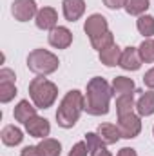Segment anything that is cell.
Masks as SVG:
<instances>
[{
    "mask_svg": "<svg viewBox=\"0 0 154 156\" xmlns=\"http://www.w3.org/2000/svg\"><path fill=\"white\" fill-rule=\"evenodd\" d=\"M85 111L91 116H103L109 113V104L113 96V87L102 76H94L87 82L85 91Z\"/></svg>",
    "mask_w": 154,
    "mask_h": 156,
    "instance_id": "cell-1",
    "label": "cell"
},
{
    "mask_svg": "<svg viewBox=\"0 0 154 156\" xmlns=\"http://www.w3.org/2000/svg\"><path fill=\"white\" fill-rule=\"evenodd\" d=\"M82 111H85V96H83V93H80L76 89L69 91L62 98V102L58 105V111H56L58 125L64 127V129L75 127L80 115H82Z\"/></svg>",
    "mask_w": 154,
    "mask_h": 156,
    "instance_id": "cell-2",
    "label": "cell"
},
{
    "mask_svg": "<svg viewBox=\"0 0 154 156\" xmlns=\"http://www.w3.org/2000/svg\"><path fill=\"white\" fill-rule=\"evenodd\" d=\"M29 96L38 109H47L56 102L58 87L44 76H37L29 83Z\"/></svg>",
    "mask_w": 154,
    "mask_h": 156,
    "instance_id": "cell-3",
    "label": "cell"
},
{
    "mask_svg": "<svg viewBox=\"0 0 154 156\" xmlns=\"http://www.w3.org/2000/svg\"><path fill=\"white\" fill-rule=\"evenodd\" d=\"M58 66H60L58 56L53 55L47 49H33L29 53V56H27V67H29V71H33L38 76H45V75L54 73L58 69Z\"/></svg>",
    "mask_w": 154,
    "mask_h": 156,
    "instance_id": "cell-4",
    "label": "cell"
},
{
    "mask_svg": "<svg viewBox=\"0 0 154 156\" xmlns=\"http://www.w3.org/2000/svg\"><path fill=\"white\" fill-rule=\"evenodd\" d=\"M118 129H120V134L121 138L125 140H131V138H136L142 131V120L140 115H134V113H129L125 116H118Z\"/></svg>",
    "mask_w": 154,
    "mask_h": 156,
    "instance_id": "cell-5",
    "label": "cell"
},
{
    "mask_svg": "<svg viewBox=\"0 0 154 156\" xmlns=\"http://www.w3.org/2000/svg\"><path fill=\"white\" fill-rule=\"evenodd\" d=\"M38 7L35 0H15L11 4V15L18 22H29L37 16Z\"/></svg>",
    "mask_w": 154,
    "mask_h": 156,
    "instance_id": "cell-6",
    "label": "cell"
},
{
    "mask_svg": "<svg viewBox=\"0 0 154 156\" xmlns=\"http://www.w3.org/2000/svg\"><path fill=\"white\" fill-rule=\"evenodd\" d=\"M83 31H85V35H87L89 38H94V37H98V35L107 33V31H109L107 18H105L103 15H98V13L91 15V16L85 20V24H83Z\"/></svg>",
    "mask_w": 154,
    "mask_h": 156,
    "instance_id": "cell-7",
    "label": "cell"
},
{
    "mask_svg": "<svg viewBox=\"0 0 154 156\" xmlns=\"http://www.w3.org/2000/svg\"><path fill=\"white\" fill-rule=\"evenodd\" d=\"M49 44L53 45V47H56V49H67L71 44H73V33L67 29V27H64V26H56L54 29H51L49 31Z\"/></svg>",
    "mask_w": 154,
    "mask_h": 156,
    "instance_id": "cell-8",
    "label": "cell"
},
{
    "mask_svg": "<svg viewBox=\"0 0 154 156\" xmlns=\"http://www.w3.org/2000/svg\"><path fill=\"white\" fill-rule=\"evenodd\" d=\"M56 22H58V13L54 7H42L38 9L37 16H35V24L38 29L44 31H51L56 27Z\"/></svg>",
    "mask_w": 154,
    "mask_h": 156,
    "instance_id": "cell-9",
    "label": "cell"
},
{
    "mask_svg": "<svg viewBox=\"0 0 154 156\" xmlns=\"http://www.w3.org/2000/svg\"><path fill=\"white\" fill-rule=\"evenodd\" d=\"M143 60L140 56V51L136 47H125L121 51V58H120V67L125 69V71H138L142 67Z\"/></svg>",
    "mask_w": 154,
    "mask_h": 156,
    "instance_id": "cell-10",
    "label": "cell"
},
{
    "mask_svg": "<svg viewBox=\"0 0 154 156\" xmlns=\"http://www.w3.org/2000/svg\"><path fill=\"white\" fill-rule=\"evenodd\" d=\"M24 125H26V131L29 133V136H35V138H47L49 133H51L49 122L45 118L38 116V115L33 116L27 123H24Z\"/></svg>",
    "mask_w": 154,
    "mask_h": 156,
    "instance_id": "cell-11",
    "label": "cell"
},
{
    "mask_svg": "<svg viewBox=\"0 0 154 156\" xmlns=\"http://www.w3.org/2000/svg\"><path fill=\"white\" fill-rule=\"evenodd\" d=\"M62 11H64V16L67 22H76L85 13V2L83 0H64Z\"/></svg>",
    "mask_w": 154,
    "mask_h": 156,
    "instance_id": "cell-12",
    "label": "cell"
},
{
    "mask_svg": "<svg viewBox=\"0 0 154 156\" xmlns=\"http://www.w3.org/2000/svg\"><path fill=\"white\" fill-rule=\"evenodd\" d=\"M37 105L29 104V100H20L16 105H15V111H13V116L16 122H22V123H27L33 116H37Z\"/></svg>",
    "mask_w": 154,
    "mask_h": 156,
    "instance_id": "cell-13",
    "label": "cell"
},
{
    "mask_svg": "<svg viewBox=\"0 0 154 156\" xmlns=\"http://www.w3.org/2000/svg\"><path fill=\"white\" fill-rule=\"evenodd\" d=\"M96 133H98V136L102 138V142L105 145H113V144H116L121 138L120 129H118V125H114V123H102V125H98V131Z\"/></svg>",
    "mask_w": 154,
    "mask_h": 156,
    "instance_id": "cell-14",
    "label": "cell"
},
{
    "mask_svg": "<svg viewBox=\"0 0 154 156\" xmlns=\"http://www.w3.org/2000/svg\"><path fill=\"white\" fill-rule=\"evenodd\" d=\"M0 138H2V144L7 145V147H15L18 144H22L24 140V134L22 131L16 127V125H5L0 133Z\"/></svg>",
    "mask_w": 154,
    "mask_h": 156,
    "instance_id": "cell-15",
    "label": "cell"
},
{
    "mask_svg": "<svg viewBox=\"0 0 154 156\" xmlns=\"http://www.w3.org/2000/svg\"><path fill=\"white\" fill-rule=\"evenodd\" d=\"M121 47H118L116 44L105 47L103 51H100V62L107 67H114V66H120V58H121Z\"/></svg>",
    "mask_w": 154,
    "mask_h": 156,
    "instance_id": "cell-16",
    "label": "cell"
},
{
    "mask_svg": "<svg viewBox=\"0 0 154 156\" xmlns=\"http://www.w3.org/2000/svg\"><path fill=\"white\" fill-rule=\"evenodd\" d=\"M113 96H123V94H132L136 91V85L132 78L127 76H116L113 80Z\"/></svg>",
    "mask_w": 154,
    "mask_h": 156,
    "instance_id": "cell-17",
    "label": "cell"
},
{
    "mask_svg": "<svg viewBox=\"0 0 154 156\" xmlns=\"http://www.w3.org/2000/svg\"><path fill=\"white\" fill-rule=\"evenodd\" d=\"M40 156H60L62 153V144L54 138H42L37 145Z\"/></svg>",
    "mask_w": 154,
    "mask_h": 156,
    "instance_id": "cell-18",
    "label": "cell"
},
{
    "mask_svg": "<svg viewBox=\"0 0 154 156\" xmlns=\"http://www.w3.org/2000/svg\"><path fill=\"white\" fill-rule=\"evenodd\" d=\"M136 111L140 116H151L154 115V91L143 93L136 102Z\"/></svg>",
    "mask_w": 154,
    "mask_h": 156,
    "instance_id": "cell-19",
    "label": "cell"
},
{
    "mask_svg": "<svg viewBox=\"0 0 154 156\" xmlns=\"http://www.w3.org/2000/svg\"><path fill=\"white\" fill-rule=\"evenodd\" d=\"M134 107H136L134 93L132 94H123V96H118L116 98V113H118V116H125V115L132 113Z\"/></svg>",
    "mask_w": 154,
    "mask_h": 156,
    "instance_id": "cell-20",
    "label": "cell"
},
{
    "mask_svg": "<svg viewBox=\"0 0 154 156\" xmlns=\"http://www.w3.org/2000/svg\"><path fill=\"white\" fill-rule=\"evenodd\" d=\"M136 27L140 31V35H143L145 38H151L154 35V16L151 15H142L136 22Z\"/></svg>",
    "mask_w": 154,
    "mask_h": 156,
    "instance_id": "cell-21",
    "label": "cell"
},
{
    "mask_svg": "<svg viewBox=\"0 0 154 156\" xmlns=\"http://www.w3.org/2000/svg\"><path fill=\"white\" fill-rule=\"evenodd\" d=\"M123 9L132 16H142L149 9V0H127Z\"/></svg>",
    "mask_w": 154,
    "mask_h": 156,
    "instance_id": "cell-22",
    "label": "cell"
},
{
    "mask_svg": "<svg viewBox=\"0 0 154 156\" xmlns=\"http://www.w3.org/2000/svg\"><path fill=\"white\" fill-rule=\"evenodd\" d=\"M113 44H114V35H113L111 31L91 38V45H93L96 51H103L105 47H109V45H113Z\"/></svg>",
    "mask_w": 154,
    "mask_h": 156,
    "instance_id": "cell-23",
    "label": "cell"
},
{
    "mask_svg": "<svg viewBox=\"0 0 154 156\" xmlns=\"http://www.w3.org/2000/svg\"><path fill=\"white\" fill-rule=\"evenodd\" d=\"M85 144H87V147H89L91 156H94L98 151L105 149V144L102 142V138L98 136V133H87V134H85Z\"/></svg>",
    "mask_w": 154,
    "mask_h": 156,
    "instance_id": "cell-24",
    "label": "cell"
},
{
    "mask_svg": "<svg viewBox=\"0 0 154 156\" xmlns=\"http://www.w3.org/2000/svg\"><path fill=\"white\" fill-rule=\"evenodd\" d=\"M140 51V56L145 64H152L154 62V40L151 38H145L142 42V45L138 47Z\"/></svg>",
    "mask_w": 154,
    "mask_h": 156,
    "instance_id": "cell-25",
    "label": "cell"
},
{
    "mask_svg": "<svg viewBox=\"0 0 154 156\" xmlns=\"http://www.w3.org/2000/svg\"><path fill=\"white\" fill-rule=\"evenodd\" d=\"M16 96V85L11 82H0V102L7 104Z\"/></svg>",
    "mask_w": 154,
    "mask_h": 156,
    "instance_id": "cell-26",
    "label": "cell"
},
{
    "mask_svg": "<svg viewBox=\"0 0 154 156\" xmlns=\"http://www.w3.org/2000/svg\"><path fill=\"white\" fill-rule=\"evenodd\" d=\"M89 147H87V144L85 142H78L75 144L73 147H71V151H69V156H89Z\"/></svg>",
    "mask_w": 154,
    "mask_h": 156,
    "instance_id": "cell-27",
    "label": "cell"
},
{
    "mask_svg": "<svg viewBox=\"0 0 154 156\" xmlns=\"http://www.w3.org/2000/svg\"><path fill=\"white\" fill-rule=\"evenodd\" d=\"M15 71H11V69H7V67H4V69H0V82H11V83H15Z\"/></svg>",
    "mask_w": 154,
    "mask_h": 156,
    "instance_id": "cell-28",
    "label": "cell"
},
{
    "mask_svg": "<svg viewBox=\"0 0 154 156\" xmlns=\"http://www.w3.org/2000/svg\"><path fill=\"white\" fill-rule=\"evenodd\" d=\"M125 2H127V0H103L105 7H109V9H120V7H125Z\"/></svg>",
    "mask_w": 154,
    "mask_h": 156,
    "instance_id": "cell-29",
    "label": "cell"
},
{
    "mask_svg": "<svg viewBox=\"0 0 154 156\" xmlns=\"http://www.w3.org/2000/svg\"><path fill=\"white\" fill-rule=\"evenodd\" d=\"M143 83H145V87L154 89V67L145 73V76H143Z\"/></svg>",
    "mask_w": 154,
    "mask_h": 156,
    "instance_id": "cell-30",
    "label": "cell"
},
{
    "mask_svg": "<svg viewBox=\"0 0 154 156\" xmlns=\"http://www.w3.org/2000/svg\"><path fill=\"white\" fill-rule=\"evenodd\" d=\"M20 156H40V154H38L37 145H27V147H24L20 151Z\"/></svg>",
    "mask_w": 154,
    "mask_h": 156,
    "instance_id": "cell-31",
    "label": "cell"
},
{
    "mask_svg": "<svg viewBox=\"0 0 154 156\" xmlns=\"http://www.w3.org/2000/svg\"><path fill=\"white\" fill-rule=\"evenodd\" d=\"M116 156H138V153H136L132 147H123V149L118 151V154Z\"/></svg>",
    "mask_w": 154,
    "mask_h": 156,
    "instance_id": "cell-32",
    "label": "cell"
},
{
    "mask_svg": "<svg viewBox=\"0 0 154 156\" xmlns=\"http://www.w3.org/2000/svg\"><path fill=\"white\" fill-rule=\"evenodd\" d=\"M94 156H113V154H111L107 149H102V151H98V153H96Z\"/></svg>",
    "mask_w": 154,
    "mask_h": 156,
    "instance_id": "cell-33",
    "label": "cell"
},
{
    "mask_svg": "<svg viewBox=\"0 0 154 156\" xmlns=\"http://www.w3.org/2000/svg\"><path fill=\"white\" fill-rule=\"evenodd\" d=\"M152 134H154V127H152Z\"/></svg>",
    "mask_w": 154,
    "mask_h": 156,
    "instance_id": "cell-34",
    "label": "cell"
}]
</instances>
